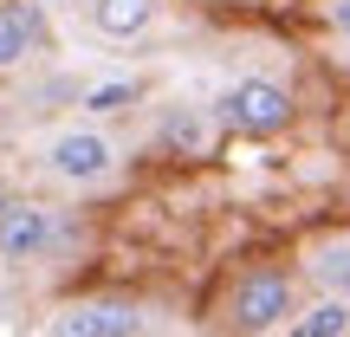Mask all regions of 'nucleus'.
I'll list each match as a JSON object with an SVG mask.
<instances>
[{
	"label": "nucleus",
	"mask_w": 350,
	"mask_h": 337,
	"mask_svg": "<svg viewBox=\"0 0 350 337\" xmlns=\"http://www.w3.org/2000/svg\"><path fill=\"white\" fill-rule=\"evenodd\" d=\"M150 13H156V0H98V26H104L111 39L143 33V26H150Z\"/></svg>",
	"instance_id": "0eeeda50"
},
{
	"label": "nucleus",
	"mask_w": 350,
	"mask_h": 337,
	"mask_svg": "<svg viewBox=\"0 0 350 337\" xmlns=\"http://www.w3.org/2000/svg\"><path fill=\"white\" fill-rule=\"evenodd\" d=\"M26 52H33V33H26L13 13H0V72H7V65H20Z\"/></svg>",
	"instance_id": "9d476101"
},
{
	"label": "nucleus",
	"mask_w": 350,
	"mask_h": 337,
	"mask_svg": "<svg viewBox=\"0 0 350 337\" xmlns=\"http://www.w3.org/2000/svg\"><path fill=\"white\" fill-rule=\"evenodd\" d=\"M221 117H227L234 130H279V124L292 117V98H286L279 85H266V78H247V85H234V91L221 98Z\"/></svg>",
	"instance_id": "f257e3e1"
},
{
	"label": "nucleus",
	"mask_w": 350,
	"mask_h": 337,
	"mask_svg": "<svg viewBox=\"0 0 350 337\" xmlns=\"http://www.w3.org/2000/svg\"><path fill=\"white\" fill-rule=\"evenodd\" d=\"M137 331H143L137 305H72L52 318L46 337H137Z\"/></svg>",
	"instance_id": "f03ea898"
},
{
	"label": "nucleus",
	"mask_w": 350,
	"mask_h": 337,
	"mask_svg": "<svg viewBox=\"0 0 350 337\" xmlns=\"http://www.w3.org/2000/svg\"><path fill=\"white\" fill-rule=\"evenodd\" d=\"M46 240H52L46 208H26V201H0V253H7V260H33Z\"/></svg>",
	"instance_id": "39448f33"
},
{
	"label": "nucleus",
	"mask_w": 350,
	"mask_h": 337,
	"mask_svg": "<svg viewBox=\"0 0 350 337\" xmlns=\"http://www.w3.org/2000/svg\"><path fill=\"white\" fill-rule=\"evenodd\" d=\"M208 137H214V124L201 111H169L163 117V143H169L175 156H201V150H208Z\"/></svg>",
	"instance_id": "423d86ee"
},
{
	"label": "nucleus",
	"mask_w": 350,
	"mask_h": 337,
	"mask_svg": "<svg viewBox=\"0 0 350 337\" xmlns=\"http://www.w3.org/2000/svg\"><path fill=\"white\" fill-rule=\"evenodd\" d=\"M130 98H137V85H124V78H117V85H98L85 104H91V111H124Z\"/></svg>",
	"instance_id": "9b49d317"
},
{
	"label": "nucleus",
	"mask_w": 350,
	"mask_h": 337,
	"mask_svg": "<svg viewBox=\"0 0 350 337\" xmlns=\"http://www.w3.org/2000/svg\"><path fill=\"white\" fill-rule=\"evenodd\" d=\"M344 331H350V305L344 299H325L318 312L299 318V331H292V337H344Z\"/></svg>",
	"instance_id": "6e6552de"
},
{
	"label": "nucleus",
	"mask_w": 350,
	"mask_h": 337,
	"mask_svg": "<svg viewBox=\"0 0 350 337\" xmlns=\"http://www.w3.org/2000/svg\"><path fill=\"white\" fill-rule=\"evenodd\" d=\"M286 305H292V286H286L279 273H260V279H247V286H240L234 325H240V331H266V325H279V318H286Z\"/></svg>",
	"instance_id": "20e7f679"
},
{
	"label": "nucleus",
	"mask_w": 350,
	"mask_h": 337,
	"mask_svg": "<svg viewBox=\"0 0 350 337\" xmlns=\"http://www.w3.org/2000/svg\"><path fill=\"white\" fill-rule=\"evenodd\" d=\"M46 163H52V175H65V182H98V175L111 169V143H104L98 130H65Z\"/></svg>",
	"instance_id": "7ed1b4c3"
},
{
	"label": "nucleus",
	"mask_w": 350,
	"mask_h": 337,
	"mask_svg": "<svg viewBox=\"0 0 350 337\" xmlns=\"http://www.w3.org/2000/svg\"><path fill=\"white\" fill-rule=\"evenodd\" d=\"M312 273H318V286H331V299H350V247H325Z\"/></svg>",
	"instance_id": "1a4fd4ad"
},
{
	"label": "nucleus",
	"mask_w": 350,
	"mask_h": 337,
	"mask_svg": "<svg viewBox=\"0 0 350 337\" xmlns=\"http://www.w3.org/2000/svg\"><path fill=\"white\" fill-rule=\"evenodd\" d=\"M338 26H344V33H350V0H338Z\"/></svg>",
	"instance_id": "f8f14e48"
}]
</instances>
